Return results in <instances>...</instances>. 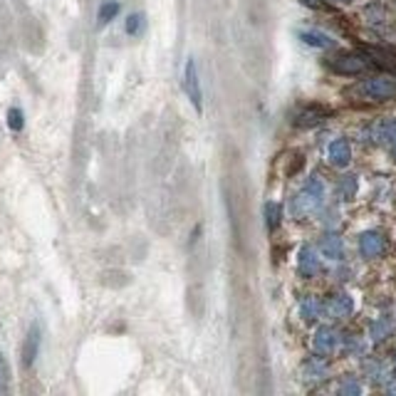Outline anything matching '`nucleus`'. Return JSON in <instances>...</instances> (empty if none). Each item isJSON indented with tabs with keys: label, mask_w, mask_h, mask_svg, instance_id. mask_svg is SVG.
I'll list each match as a JSON object with an SVG mask.
<instances>
[{
	"label": "nucleus",
	"mask_w": 396,
	"mask_h": 396,
	"mask_svg": "<svg viewBox=\"0 0 396 396\" xmlns=\"http://www.w3.org/2000/svg\"><path fill=\"white\" fill-rule=\"evenodd\" d=\"M322 204H325V183L317 176H312L310 181L305 183V188L292 198V216H297V218L310 216V214H315Z\"/></svg>",
	"instance_id": "f257e3e1"
},
{
	"label": "nucleus",
	"mask_w": 396,
	"mask_h": 396,
	"mask_svg": "<svg viewBox=\"0 0 396 396\" xmlns=\"http://www.w3.org/2000/svg\"><path fill=\"white\" fill-rule=\"evenodd\" d=\"M327 67H330L332 72H337V75H361V72L369 67V60H366L364 55H349V52H345V55H337L332 57L330 62H327Z\"/></svg>",
	"instance_id": "f03ea898"
},
{
	"label": "nucleus",
	"mask_w": 396,
	"mask_h": 396,
	"mask_svg": "<svg viewBox=\"0 0 396 396\" xmlns=\"http://www.w3.org/2000/svg\"><path fill=\"white\" fill-rule=\"evenodd\" d=\"M361 92H364L369 99H376V102H384V99H391L396 97V80L391 77H371L361 85Z\"/></svg>",
	"instance_id": "7ed1b4c3"
},
{
	"label": "nucleus",
	"mask_w": 396,
	"mask_h": 396,
	"mask_svg": "<svg viewBox=\"0 0 396 396\" xmlns=\"http://www.w3.org/2000/svg\"><path fill=\"white\" fill-rule=\"evenodd\" d=\"M183 89H186V97L191 99L193 107L201 112V107H204V92H201V82H198L196 62H193L191 57H188L186 70H183Z\"/></svg>",
	"instance_id": "20e7f679"
},
{
	"label": "nucleus",
	"mask_w": 396,
	"mask_h": 396,
	"mask_svg": "<svg viewBox=\"0 0 396 396\" xmlns=\"http://www.w3.org/2000/svg\"><path fill=\"white\" fill-rule=\"evenodd\" d=\"M359 253H361V258H366V260L379 258V255L384 253V238H381V233H376V230H366V233H361L359 235Z\"/></svg>",
	"instance_id": "39448f33"
},
{
	"label": "nucleus",
	"mask_w": 396,
	"mask_h": 396,
	"mask_svg": "<svg viewBox=\"0 0 396 396\" xmlns=\"http://www.w3.org/2000/svg\"><path fill=\"white\" fill-rule=\"evenodd\" d=\"M337 345H340V337H337L335 330H330V327H320V330L315 332V340H312V347H315V352H317L320 357L335 354Z\"/></svg>",
	"instance_id": "423d86ee"
},
{
	"label": "nucleus",
	"mask_w": 396,
	"mask_h": 396,
	"mask_svg": "<svg viewBox=\"0 0 396 396\" xmlns=\"http://www.w3.org/2000/svg\"><path fill=\"white\" fill-rule=\"evenodd\" d=\"M352 310H354V300H352L349 295H335V297H330L325 305V312L332 317V320H345V317L352 315Z\"/></svg>",
	"instance_id": "0eeeda50"
},
{
	"label": "nucleus",
	"mask_w": 396,
	"mask_h": 396,
	"mask_svg": "<svg viewBox=\"0 0 396 396\" xmlns=\"http://www.w3.org/2000/svg\"><path fill=\"white\" fill-rule=\"evenodd\" d=\"M327 156H330V163L337 168H345L349 166L352 161V147L347 139H335V142L330 144V149H327Z\"/></svg>",
	"instance_id": "6e6552de"
},
{
	"label": "nucleus",
	"mask_w": 396,
	"mask_h": 396,
	"mask_svg": "<svg viewBox=\"0 0 396 396\" xmlns=\"http://www.w3.org/2000/svg\"><path fill=\"white\" fill-rule=\"evenodd\" d=\"M40 325H32L27 332L25 342H23V366H32V361L37 359V352H40Z\"/></svg>",
	"instance_id": "1a4fd4ad"
},
{
	"label": "nucleus",
	"mask_w": 396,
	"mask_h": 396,
	"mask_svg": "<svg viewBox=\"0 0 396 396\" xmlns=\"http://www.w3.org/2000/svg\"><path fill=\"white\" fill-rule=\"evenodd\" d=\"M297 270H300L302 278H315V275L320 273V258H317V253L310 248V245H305V248L300 250Z\"/></svg>",
	"instance_id": "9d476101"
},
{
	"label": "nucleus",
	"mask_w": 396,
	"mask_h": 396,
	"mask_svg": "<svg viewBox=\"0 0 396 396\" xmlns=\"http://www.w3.org/2000/svg\"><path fill=\"white\" fill-rule=\"evenodd\" d=\"M320 250H322V255H325V258H330V260H342V258H345V243H342V238H340V235H335V233H330V235H325V238H322Z\"/></svg>",
	"instance_id": "9b49d317"
},
{
	"label": "nucleus",
	"mask_w": 396,
	"mask_h": 396,
	"mask_svg": "<svg viewBox=\"0 0 396 396\" xmlns=\"http://www.w3.org/2000/svg\"><path fill=\"white\" fill-rule=\"evenodd\" d=\"M300 40L310 47H320V50H327V47L335 45V40H332L330 35H325V32H320V30H302Z\"/></svg>",
	"instance_id": "f8f14e48"
},
{
	"label": "nucleus",
	"mask_w": 396,
	"mask_h": 396,
	"mask_svg": "<svg viewBox=\"0 0 396 396\" xmlns=\"http://www.w3.org/2000/svg\"><path fill=\"white\" fill-rule=\"evenodd\" d=\"M366 57L374 60V65L384 67V70H396V55L389 50H376V47H366Z\"/></svg>",
	"instance_id": "ddd939ff"
},
{
	"label": "nucleus",
	"mask_w": 396,
	"mask_h": 396,
	"mask_svg": "<svg viewBox=\"0 0 396 396\" xmlns=\"http://www.w3.org/2000/svg\"><path fill=\"white\" fill-rule=\"evenodd\" d=\"M322 310H325V305H322L317 297H305V300L300 302V315L305 317L307 322H315L317 317L322 315Z\"/></svg>",
	"instance_id": "4468645a"
},
{
	"label": "nucleus",
	"mask_w": 396,
	"mask_h": 396,
	"mask_svg": "<svg viewBox=\"0 0 396 396\" xmlns=\"http://www.w3.org/2000/svg\"><path fill=\"white\" fill-rule=\"evenodd\" d=\"M119 11H122V6H119L117 0H104L102 6H99V13H97V23L107 25V23H112L119 16Z\"/></svg>",
	"instance_id": "2eb2a0df"
},
{
	"label": "nucleus",
	"mask_w": 396,
	"mask_h": 396,
	"mask_svg": "<svg viewBox=\"0 0 396 396\" xmlns=\"http://www.w3.org/2000/svg\"><path fill=\"white\" fill-rule=\"evenodd\" d=\"M391 330H394V322L389 320V317H381V320H374L369 327V337L374 342H381L386 340V337L391 335Z\"/></svg>",
	"instance_id": "dca6fc26"
},
{
	"label": "nucleus",
	"mask_w": 396,
	"mask_h": 396,
	"mask_svg": "<svg viewBox=\"0 0 396 396\" xmlns=\"http://www.w3.org/2000/svg\"><path fill=\"white\" fill-rule=\"evenodd\" d=\"M280 218H283V206L275 204V201L265 204V223H268L270 230L278 228V225H280Z\"/></svg>",
	"instance_id": "f3484780"
},
{
	"label": "nucleus",
	"mask_w": 396,
	"mask_h": 396,
	"mask_svg": "<svg viewBox=\"0 0 396 396\" xmlns=\"http://www.w3.org/2000/svg\"><path fill=\"white\" fill-rule=\"evenodd\" d=\"M325 109H320V107H310V109H305V112L297 117V124L300 127H310V124H317V122H322V117H325Z\"/></svg>",
	"instance_id": "a211bd4d"
},
{
	"label": "nucleus",
	"mask_w": 396,
	"mask_h": 396,
	"mask_svg": "<svg viewBox=\"0 0 396 396\" xmlns=\"http://www.w3.org/2000/svg\"><path fill=\"white\" fill-rule=\"evenodd\" d=\"M374 134H376V139H379V142H386V144L396 142V122L379 124V127L374 129Z\"/></svg>",
	"instance_id": "6ab92c4d"
},
{
	"label": "nucleus",
	"mask_w": 396,
	"mask_h": 396,
	"mask_svg": "<svg viewBox=\"0 0 396 396\" xmlns=\"http://www.w3.org/2000/svg\"><path fill=\"white\" fill-rule=\"evenodd\" d=\"M327 376V366L322 361L312 359L305 364V379H325Z\"/></svg>",
	"instance_id": "aec40b11"
},
{
	"label": "nucleus",
	"mask_w": 396,
	"mask_h": 396,
	"mask_svg": "<svg viewBox=\"0 0 396 396\" xmlns=\"http://www.w3.org/2000/svg\"><path fill=\"white\" fill-rule=\"evenodd\" d=\"M354 193H357V176H345L340 181V196L345 198V201H352L354 198Z\"/></svg>",
	"instance_id": "412c9836"
},
{
	"label": "nucleus",
	"mask_w": 396,
	"mask_h": 396,
	"mask_svg": "<svg viewBox=\"0 0 396 396\" xmlns=\"http://www.w3.org/2000/svg\"><path fill=\"white\" fill-rule=\"evenodd\" d=\"M11 389V366H8V359L0 354V394H6Z\"/></svg>",
	"instance_id": "4be33fe9"
},
{
	"label": "nucleus",
	"mask_w": 396,
	"mask_h": 396,
	"mask_svg": "<svg viewBox=\"0 0 396 396\" xmlns=\"http://www.w3.org/2000/svg\"><path fill=\"white\" fill-rule=\"evenodd\" d=\"M144 30V16L142 13H132L127 18V35H139Z\"/></svg>",
	"instance_id": "5701e85b"
},
{
	"label": "nucleus",
	"mask_w": 396,
	"mask_h": 396,
	"mask_svg": "<svg viewBox=\"0 0 396 396\" xmlns=\"http://www.w3.org/2000/svg\"><path fill=\"white\" fill-rule=\"evenodd\" d=\"M8 127H11L13 132H20V129L25 127V117H23L20 109L13 107L11 112H8Z\"/></svg>",
	"instance_id": "b1692460"
},
{
	"label": "nucleus",
	"mask_w": 396,
	"mask_h": 396,
	"mask_svg": "<svg viewBox=\"0 0 396 396\" xmlns=\"http://www.w3.org/2000/svg\"><path fill=\"white\" fill-rule=\"evenodd\" d=\"M340 394H361V384L354 379H347L345 384L340 386Z\"/></svg>",
	"instance_id": "393cba45"
},
{
	"label": "nucleus",
	"mask_w": 396,
	"mask_h": 396,
	"mask_svg": "<svg viewBox=\"0 0 396 396\" xmlns=\"http://www.w3.org/2000/svg\"><path fill=\"white\" fill-rule=\"evenodd\" d=\"M305 8H312V11H320V8H325V3L322 0H300Z\"/></svg>",
	"instance_id": "a878e982"
},
{
	"label": "nucleus",
	"mask_w": 396,
	"mask_h": 396,
	"mask_svg": "<svg viewBox=\"0 0 396 396\" xmlns=\"http://www.w3.org/2000/svg\"><path fill=\"white\" fill-rule=\"evenodd\" d=\"M335 3H352V0H335Z\"/></svg>",
	"instance_id": "bb28decb"
},
{
	"label": "nucleus",
	"mask_w": 396,
	"mask_h": 396,
	"mask_svg": "<svg viewBox=\"0 0 396 396\" xmlns=\"http://www.w3.org/2000/svg\"><path fill=\"white\" fill-rule=\"evenodd\" d=\"M394 156H396V151H394Z\"/></svg>",
	"instance_id": "cd10ccee"
}]
</instances>
